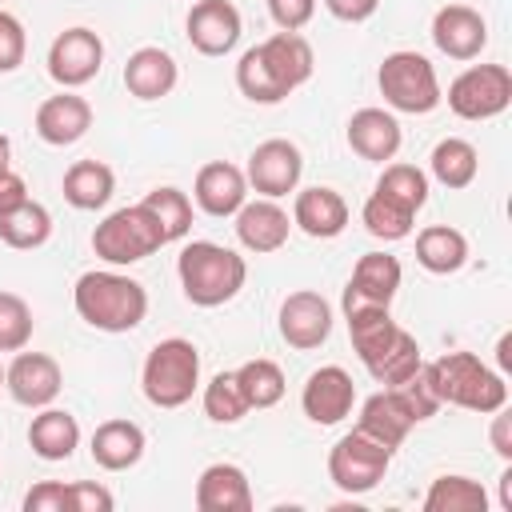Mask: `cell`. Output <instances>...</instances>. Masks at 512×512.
<instances>
[{
	"mask_svg": "<svg viewBox=\"0 0 512 512\" xmlns=\"http://www.w3.org/2000/svg\"><path fill=\"white\" fill-rule=\"evenodd\" d=\"M280 336L296 352L320 348L332 336V304L312 288L288 292L284 304H280Z\"/></svg>",
	"mask_w": 512,
	"mask_h": 512,
	"instance_id": "4fadbf2b",
	"label": "cell"
},
{
	"mask_svg": "<svg viewBox=\"0 0 512 512\" xmlns=\"http://www.w3.org/2000/svg\"><path fill=\"white\" fill-rule=\"evenodd\" d=\"M268 16L280 32H300L316 16V0H268Z\"/></svg>",
	"mask_w": 512,
	"mask_h": 512,
	"instance_id": "ee69618b",
	"label": "cell"
},
{
	"mask_svg": "<svg viewBox=\"0 0 512 512\" xmlns=\"http://www.w3.org/2000/svg\"><path fill=\"white\" fill-rule=\"evenodd\" d=\"M344 320H348L352 348L376 384L396 388L420 372V364H424L420 344L408 328H400L392 320L388 308H352V312H344Z\"/></svg>",
	"mask_w": 512,
	"mask_h": 512,
	"instance_id": "7a4b0ae2",
	"label": "cell"
},
{
	"mask_svg": "<svg viewBox=\"0 0 512 512\" xmlns=\"http://www.w3.org/2000/svg\"><path fill=\"white\" fill-rule=\"evenodd\" d=\"M116 192V172L104 160H76L64 172V200L80 212H96L112 200Z\"/></svg>",
	"mask_w": 512,
	"mask_h": 512,
	"instance_id": "f546056e",
	"label": "cell"
},
{
	"mask_svg": "<svg viewBox=\"0 0 512 512\" xmlns=\"http://www.w3.org/2000/svg\"><path fill=\"white\" fill-rule=\"evenodd\" d=\"M176 276H180L184 296L196 308H220L240 296V288L248 280V264L240 252H232L216 240H192L176 256Z\"/></svg>",
	"mask_w": 512,
	"mask_h": 512,
	"instance_id": "5b68a950",
	"label": "cell"
},
{
	"mask_svg": "<svg viewBox=\"0 0 512 512\" xmlns=\"http://www.w3.org/2000/svg\"><path fill=\"white\" fill-rule=\"evenodd\" d=\"M8 168H12V140L0 136V172H8Z\"/></svg>",
	"mask_w": 512,
	"mask_h": 512,
	"instance_id": "f907efd6",
	"label": "cell"
},
{
	"mask_svg": "<svg viewBox=\"0 0 512 512\" xmlns=\"http://www.w3.org/2000/svg\"><path fill=\"white\" fill-rule=\"evenodd\" d=\"M416 264L432 276H452L468 264V236L452 224H428L416 232Z\"/></svg>",
	"mask_w": 512,
	"mask_h": 512,
	"instance_id": "f1b7e54d",
	"label": "cell"
},
{
	"mask_svg": "<svg viewBox=\"0 0 512 512\" xmlns=\"http://www.w3.org/2000/svg\"><path fill=\"white\" fill-rule=\"evenodd\" d=\"M428 172H432L444 188H468V184L476 180V172H480V152H476L468 140L448 136V140H440V144L432 148Z\"/></svg>",
	"mask_w": 512,
	"mask_h": 512,
	"instance_id": "d6a6232c",
	"label": "cell"
},
{
	"mask_svg": "<svg viewBox=\"0 0 512 512\" xmlns=\"http://www.w3.org/2000/svg\"><path fill=\"white\" fill-rule=\"evenodd\" d=\"M4 388L24 408H48L64 388V372L48 352H24L20 348L16 360L4 368Z\"/></svg>",
	"mask_w": 512,
	"mask_h": 512,
	"instance_id": "9a60e30c",
	"label": "cell"
},
{
	"mask_svg": "<svg viewBox=\"0 0 512 512\" xmlns=\"http://www.w3.org/2000/svg\"><path fill=\"white\" fill-rule=\"evenodd\" d=\"M248 400L236 384V372H216L208 384H204V416L212 424H240L248 416Z\"/></svg>",
	"mask_w": 512,
	"mask_h": 512,
	"instance_id": "74e56055",
	"label": "cell"
},
{
	"mask_svg": "<svg viewBox=\"0 0 512 512\" xmlns=\"http://www.w3.org/2000/svg\"><path fill=\"white\" fill-rule=\"evenodd\" d=\"M52 236V212L40 204V200H24L20 208L4 212L0 216V240L16 252H32V248H44Z\"/></svg>",
	"mask_w": 512,
	"mask_h": 512,
	"instance_id": "4dcf8cb0",
	"label": "cell"
},
{
	"mask_svg": "<svg viewBox=\"0 0 512 512\" xmlns=\"http://www.w3.org/2000/svg\"><path fill=\"white\" fill-rule=\"evenodd\" d=\"M32 308L16 292H0V352H20L32 340Z\"/></svg>",
	"mask_w": 512,
	"mask_h": 512,
	"instance_id": "f35d334b",
	"label": "cell"
},
{
	"mask_svg": "<svg viewBox=\"0 0 512 512\" xmlns=\"http://www.w3.org/2000/svg\"><path fill=\"white\" fill-rule=\"evenodd\" d=\"M292 228H300L312 240H332L348 228V204L336 188H300L292 200Z\"/></svg>",
	"mask_w": 512,
	"mask_h": 512,
	"instance_id": "7402d4cb",
	"label": "cell"
},
{
	"mask_svg": "<svg viewBox=\"0 0 512 512\" xmlns=\"http://www.w3.org/2000/svg\"><path fill=\"white\" fill-rule=\"evenodd\" d=\"M180 80V68L172 60V52L156 48V44H144L128 56L124 64V88L136 96V100H164Z\"/></svg>",
	"mask_w": 512,
	"mask_h": 512,
	"instance_id": "d4e9b609",
	"label": "cell"
},
{
	"mask_svg": "<svg viewBox=\"0 0 512 512\" xmlns=\"http://www.w3.org/2000/svg\"><path fill=\"white\" fill-rule=\"evenodd\" d=\"M400 120L384 108H360L352 112L348 120V148L360 156V160H372V164H384L400 152Z\"/></svg>",
	"mask_w": 512,
	"mask_h": 512,
	"instance_id": "cb8c5ba5",
	"label": "cell"
},
{
	"mask_svg": "<svg viewBox=\"0 0 512 512\" xmlns=\"http://www.w3.org/2000/svg\"><path fill=\"white\" fill-rule=\"evenodd\" d=\"M236 384H240L248 408H272V404L284 400V388H288L284 368H280L276 360H264V356L244 360V364L236 368Z\"/></svg>",
	"mask_w": 512,
	"mask_h": 512,
	"instance_id": "836d02e7",
	"label": "cell"
},
{
	"mask_svg": "<svg viewBox=\"0 0 512 512\" xmlns=\"http://www.w3.org/2000/svg\"><path fill=\"white\" fill-rule=\"evenodd\" d=\"M512 104V72L504 64H472L448 84V108L460 120H492Z\"/></svg>",
	"mask_w": 512,
	"mask_h": 512,
	"instance_id": "30bf717a",
	"label": "cell"
},
{
	"mask_svg": "<svg viewBox=\"0 0 512 512\" xmlns=\"http://www.w3.org/2000/svg\"><path fill=\"white\" fill-rule=\"evenodd\" d=\"M140 388L152 408H184L200 388V348L184 336L152 344L140 368Z\"/></svg>",
	"mask_w": 512,
	"mask_h": 512,
	"instance_id": "8992f818",
	"label": "cell"
},
{
	"mask_svg": "<svg viewBox=\"0 0 512 512\" xmlns=\"http://www.w3.org/2000/svg\"><path fill=\"white\" fill-rule=\"evenodd\" d=\"M196 508L200 512H252V484L240 464H208L196 480Z\"/></svg>",
	"mask_w": 512,
	"mask_h": 512,
	"instance_id": "603a6c76",
	"label": "cell"
},
{
	"mask_svg": "<svg viewBox=\"0 0 512 512\" xmlns=\"http://www.w3.org/2000/svg\"><path fill=\"white\" fill-rule=\"evenodd\" d=\"M324 8H328L336 20H344V24H364V20L376 16L380 0H324Z\"/></svg>",
	"mask_w": 512,
	"mask_h": 512,
	"instance_id": "f6af8a7d",
	"label": "cell"
},
{
	"mask_svg": "<svg viewBox=\"0 0 512 512\" xmlns=\"http://www.w3.org/2000/svg\"><path fill=\"white\" fill-rule=\"evenodd\" d=\"M288 232H292V216L276 200H268V196L244 200L236 208V240L248 252H256V256L280 252L288 244Z\"/></svg>",
	"mask_w": 512,
	"mask_h": 512,
	"instance_id": "d6986e66",
	"label": "cell"
},
{
	"mask_svg": "<svg viewBox=\"0 0 512 512\" xmlns=\"http://www.w3.org/2000/svg\"><path fill=\"white\" fill-rule=\"evenodd\" d=\"M300 172H304V156H300V148H296L292 140H284V136H272V140L256 144L252 156H248V168H244L248 188H256V192L268 196V200H280V196L296 192Z\"/></svg>",
	"mask_w": 512,
	"mask_h": 512,
	"instance_id": "7c38bea8",
	"label": "cell"
},
{
	"mask_svg": "<svg viewBox=\"0 0 512 512\" xmlns=\"http://www.w3.org/2000/svg\"><path fill=\"white\" fill-rule=\"evenodd\" d=\"M376 84H380V96L392 112H408V116H428L444 92H440V76L432 68L428 56L412 52V48H400V52H388L376 68Z\"/></svg>",
	"mask_w": 512,
	"mask_h": 512,
	"instance_id": "52a82bcc",
	"label": "cell"
},
{
	"mask_svg": "<svg viewBox=\"0 0 512 512\" xmlns=\"http://www.w3.org/2000/svg\"><path fill=\"white\" fill-rule=\"evenodd\" d=\"M424 380L440 404H456L480 416H492L496 408L508 404L504 372L488 368L476 352H444L440 360L424 364Z\"/></svg>",
	"mask_w": 512,
	"mask_h": 512,
	"instance_id": "277c9868",
	"label": "cell"
},
{
	"mask_svg": "<svg viewBox=\"0 0 512 512\" xmlns=\"http://www.w3.org/2000/svg\"><path fill=\"white\" fill-rule=\"evenodd\" d=\"M0 388H4V364H0Z\"/></svg>",
	"mask_w": 512,
	"mask_h": 512,
	"instance_id": "816d5d0a",
	"label": "cell"
},
{
	"mask_svg": "<svg viewBox=\"0 0 512 512\" xmlns=\"http://www.w3.org/2000/svg\"><path fill=\"white\" fill-rule=\"evenodd\" d=\"M388 464H392V448H384L368 432L352 428L328 452V480L348 496H364L388 476Z\"/></svg>",
	"mask_w": 512,
	"mask_h": 512,
	"instance_id": "9c48e42d",
	"label": "cell"
},
{
	"mask_svg": "<svg viewBox=\"0 0 512 512\" xmlns=\"http://www.w3.org/2000/svg\"><path fill=\"white\" fill-rule=\"evenodd\" d=\"M28 200V184H24V176L20 172H0V216L4 212H12V208H20Z\"/></svg>",
	"mask_w": 512,
	"mask_h": 512,
	"instance_id": "bcb514c9",
	"label": "cell"
},
{
	"mask_svg": "<svg viewBox=\"0 0 512 512\" xmlns=\"http://www.w3.org/2000/svg\"><path fill=\"white\" fill-rule=\"evenodd\" d=\"M36 136L44 140V144H52V148H68V144H76L88 128H92V104L84 100V96H76L72 88H64V92H56V96H48L40 108H36Z\"/></svg>",
	"mask_w": 512,
	"mask_h": 512,
	"instance_id": "ffe728a7",
	"label": "cell"
},
{
	"mask_svg": "<svg viewBox=\"0 0 512 512\" xmlns=\"http://www.w3.org/2000/svg\"><path fill=\"white\" fill-rule=\"evenodd\" d=\"M352 404H356V384L340 364H324L304 380L300 408H304V416L312 424H320V428L340 424L352 412Z\"/></svg>",
	"mask_w": 512,
	"mask_h": 512,
	"instance_id": "e0dca14e",
	"label": "cell"
},
{
	"mask_svg": "<svg viewBox=\"0 0 512 512\" xmlns=\"http://www.w3.org/2000/svg\"><path fill=\"white\" fill-rule=\"evenodd\" d=\"M100 68H104V40L84 24L64 28L48 44V76L60 88H84L88 80H96Z\"/></svg>",
	"mask_w": 512,
	"mask_h": 512,
	"instance_id": "8fae6325",
	"label": "cell"
},
{
	"mask_svg": "<svg viewBox=\"0 0 512 512\" xmlns=\"http://www.w3.org/2000/svg\"><path fill=\"white\" fill-rule=\"evenodd\" d=\"M140 204L156 216V224H160V232H164L168 244L188 236V228H192V200H188V192L164 184V188H152Z\"/></svg>",
	"mask_w": 512,
	"mask_h": 512,
	"instance_id": "d590c367",
	"label": "cell"
},
{
	"mask_svg": "<svg viewBox=\"0 0 512 512\" xmlns=\"http://www.w3.org/2000/svg\"><path fill=\"white\" fill-rule=\"evenodd\" d=\"M28 448L40 460H48V464L68 460L80 448V424H76V416L64 412V408H52V404L40 408L32 416V424H28Z\"/></svg>",
	"mask_w": 512,
	"mask_h": 512,
	"instance_id": "83f0119b",
	"label": "cell"
},
{
	"mask_svg": "<svg viewBox=\"0 0 512 512\" xmlns=\"http://www.w3.org/2000/svg\"><path fill=\"white\" fill-rule=\"evenodd\" d=\"M496 364H500V372H508V364H512V332H504L496 340Z\"/></svg>",
	"mask_w": 512,
	"mask_h": 512,
	"instance_id": "c3c4849f",
	"label": "cell"
},
{
	"mask_svg": "<svg viewBox=\"0 0 512 512\" xmlns=\"http://www.w3.org/2000/svg\"><path fill=\"white\" fill-rule=\"evenodd\" d=\"M24 512H72L68 484L60 480H40L24 492Z\"/></svg>",
	"mask_w": 512,
	"mask_h": 512,
	"instance_id": "b9f144b4",
	"label": "cell"
},
{
	"mask_svg": "<svg viewBox=\"0 0 512 512\" xmlns=\"http://www.w3.org/2000/svg\"><path fill=\"white\" fill-rule=\"evenodd\" d=\"M192 196H196L200 212H208L216 220L236 216V208L248 200V176H244V168H236L228 160H212L196 172Z\"/></svg>",
	"mask_w": 512,
	"mask_h": 512,
	"instance_id": "44dd1931",
	"label": "cell"
},
{
	"mask_svg": "<svg viewBox=\"0 0 512 512\" xmlns=\"http://www.w3.org/2000/svg\"><path fill=\"white\" fill-rule=\"evenodd\" d=\"M400 260L388 256V252H364L352 268V280L344 288V312L352 308H392L396 292H400Z\"/></svg>",
	"mask_w": 512,
	"mask_h": 512,
	"instance_id": "5bb4252c",
	"label": "cell"
},
{
	"mask_svg": "<svg viewBox=\"0 0 512 512\" xmlns=\"http://www.w3.org/2000/svg\"><path fill=\"white\" fill-rule=\"evenodd\" d=\"M372 192L404 204L408 212H420L428 204V172H420L416 164H388Z\"/></svg>",
	"mask_w": 512,
	"mask_h": 512,
	"instance_id": "8d00e7d4",
	"label": "cell"
},
{
	"mask_svg": "<svg viewBox=\"0 0 512 512\" xmlns=\"http://www.w3.org/2000/svg\"><path fill=\"white\" fill-rule=\"evenodd\" d=\"M184 28H188V44L200 56H228L240 44L244 20L232 0H196Z\"/></svg>",
	"mask_w": 512,
	"mask_h": 512,
	"instance_id": "2e32d148",
	"label": "cell"
},
{
	"mask_svg": "<svg viewBox=\"0 0 512 512\" xmlns=\"http://www.w3.org/2000/svg\"><path fill=\"white\" fill-rule=\"evenodd\" d=\"M492 448H496V456L500 460H512V416L504 412V408H496L492 412Z\"/></svg>",
	"mask_w": 512,
	"mask_h": 512,
	"instance_id": "7dc6e473",
	"label": "cell"
},
{
	"mask_svg": "<svg viewBox=\"0 0 512 512\" xmlns=\"http://www.w3.org/2000/svg\"><path fill=\"white\" fill-rule=\"evenodd\" d=\"M72 304H76V316L84 324H92L96 332H132L144 324L148 316V292L140 280L124 276V272H112V268H92L84 276H76V288H72Z\"/></svg>",
	"mask_w": 512,
	"mask_h": 512,
	"instance_id": "3957f363",
	"label": "cell"
},
{
	"mask_svg": "<svg viewBox=\"0 0 512 512\" xmlns=\"http://www.w3.org/2000/svg\"><path fill=\"white\" fill-rule=\"evenodd\" d=\"M360 220H364L368 236H376V240H384V244L408 240L412 228H416V212H408L404 204H396V200H388V196H380V192H372V196L364 200Z\"/></svg>",
	"mask_w": 512,
	"mask_h": 512,
	"instance_id": "e575fe53",
	"label": "cell"
},
{
	"mask_svg": "<svg viewBox=\"0 0 512 512\" xmlns=\"http://www.w3.org/2000/svg\"><path fill=\"white\" fill-rule=\"evenodd\" d=\"M28 56V32L24 24L0 8V72H16Z\"/></svg>",
	"mask_w": 512,
	"mask_h": 512,
	"instance_id": "ab89813d",
	"label": "cell"
},
{
	"mask_svg": "<svg viewBox=\"0 0 512 512\" xmlns=\"http://www.w3.org/2000/svg\"><path fill=\"white\" fill-rule=\"evenodd\" d=\"M500 508L512 512V468H504V476H500Z\"/></svg>",
	"mask_w": 512,
	"mask_h": 512,
	"instance_id": "681fc988",
	"label": "cell"
},
{
	"mask_svg": "<svg viewBox=\"0 0 512 512\" xmlns=\"http://www.w3.org/2000/svg\"><path fill=\"white\" fill-rule=\"evenodd\" d=\"M356 428L396 452V448L408 440V432L416 428V420H412V412L404 408V400H400L392 388H380V392H372V396L360 404Z\"/></svg>",
	"mask_w": 512,
	"mask_h": 512,
	"instance_id": "484cf974",
	"label": "cell"
},
{
	"mask_svg": "<svg viewBox=\"0 0 512 512\" xmlns=\"http://www.w3.org/2000/svg\"><path fill=\"white\" fill-rule=\"evenodd\" d=\"M312 68H316L312 44L300 32H276V36L260 40L256 48H248L240 56V64H236V88L252 104H280L300 84H308Z\"/></svg>",
	"mask_w": 512,
	"mask_h": 512,
	"instance_id": "6da1fadb",
	"label": "cell"
},
{
	"mask_svg": "<svg viewBox=\"0 0 512 512\" xmlns=\"http://www.w3.org/2000/svg\"><path fill=\"white\" fill-rule=\"evenodd\" d=\"M424 512H488V492L480 480L448 472V476H436L428 484Z\"/></svg>",
	"mask_w": 512,
	"mask_h": 512,
	"instance_id": "1f68e13d",
	"label": "cell"
},
{
	"mask_svg": "<svg viewBox=\"0 0 512 512\" xmlns=\"http://www.w3.org/2000/svg\"><path fill=\"white\" fill-rule=\"evenodd\" d=\"M68 500H72V512H112V504H116V496L96 480L68 484Z\"/></svg>",
	"mask_w": 512,
	"mask_h": 512,
	"instance_id": "7bdbcfd3",
	"label": "cell"
},
{
	"mask_svg": "<svg viewBox=\"0 0 512 512\" xmlns=\"http://www.w3.org/2000/svg\"><path fill=\"white\" fill-rule=\"evenodd\" d=\"M144 444L148 440H144L140 424H132V420H104V424H96L88 452H92V460L104 472H128L132 464H140Z\"/></svg>",
	"mask_w": 512,
	"mask_h": 512,
	"instance_id": "4316f807",
	"label": "cell"
},
{
	"mask_svg": "<svg viewBox=\"0 0 512 512\" xmlns=\"http://www.w3.org/2000/svg\"><path fill=\"white\" fill-rule=\"evenodd\" d=\"M400 400H404V408L412 412V420L420 424V420H428V416H436V408H440V400H436V392L428 388V380H424V364H420V372L416 376H408L404 384H396L392 388Z\"/></svg>",
	"mask_w": 512,
	"mask_h": 512,
	"instance_id": "60d3db41",
	"label": "cell"
},
{
	"mask_svg": "<svg viewBox=\"0 0 512 512\" xmlns=\"http://www.w3.org/2000/svg\"><path fill=\"white\" fill-rule=\"evenodd\" d=\"M432 44L448 60H476L488 44V20L468 4H444L432 16Z\"/></svg>",
	"mask_w": 512,
	"mask_h": 512,
	"instance_id": "ac0fdd59",
	"label": "cell"
},
{
	"mask_svg": "<svg viewBox=\"0 0 512 512\" xmlns=\"http://www.w3.org/2000/svg\"><path fill=\"white\" fill-rule=\"evenodd\" d=\"M168 240L156 224V216L144 208V204H128V208H116L108 212L96 228H92V252L112 264V268H128V264H140L144 256L160 252Z\"/></svg>",
	"mask_w": 512,
	"mask_h": 512,
	"instance_id": "ba28073f",
	"label": "cell"
}]
</instances>
